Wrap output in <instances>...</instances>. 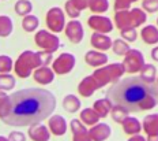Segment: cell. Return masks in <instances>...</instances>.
I'll list each match as a JSON object with an SVG mask.
<instances>
[{
  "mask_svg": "<svg viewBox=\"0 0 158 141\" xmlns=\"http://www.w3.org/2000/svg\"><path fill=\"white\" fill-rule=\"evenodd\" d=\"M56 108L52 92L41 88H27L6 96L0 103V119L10 126H33L41 123Z\"/></svg>",
  "mask_w": 158,
  "mask_h": 141,
  "instance_id": "1",
  "label": "cell"
},
{
  "mask_svg": "<svg viewBox=\"0 0 158 141\" xmlns=\"http://www.w3.org/2000/svg\"><path fill=\"white\" fill-rule=\"evenodd\" d=\"M106 99L113 106L124 107L128 112H140L158 106V84L142 77H128L112 84Z\"/></svg>",
  "mask_w": 158,
  "mask_h": 141,
  "instance_id": "2",
  "label": "cell"
},
{
  "mask_svg": "<svg viewBox=\"0 0 158 141\" xmlns=\"http://www.w3.org/2000/svg\"><path fill=\"white\" fill-rule=\"evenodd\" d=\"M53 60L51 52H31V51H25L19 55L18 60L15 62V73L21 78H27L33 73V70L41 67V66H48L49 62Z\"/></svg>",
  "mask_w": 158,
  "mask_h": 141,
  "instance_id": "3",
  "label": "cell"
},
{
  "mask_svg": "<svg viewBox=\"0 0 158 141\" xmlns=\"http://www.w3.org/2000/svg\"><path fill=\"white\" fill-rule=\"evenodd\" d=\"M124 73H126V70H124L123 63H113V64H108V66H104V67L98 68V70H95V73L93 75L102 86H105L106 84L118 81L123 77Z\"/></svg>",
  "mask_w": 158,
  "mask_h": 141,
  "instance_id": "4",
  "label": "cell"
},
{
  "mask_svg": "<svg viewBox=\"0 0 158 141\" xmlns=\"http://www.w3.org/2000/svg\"><path fill=\"white\" fill-rule=\"evenodd\" d=\"M34 41L40 48H42V50L47 52H51V54L57 51L59 45H60L59 38L56 37L55 34L48 33L47 30H40L38 33L34 36Z\"/></svg>",
  "mask_w": 158,
  "mask_h": 141,
  "instance_id": "5",
  "label": "cell"
},
{
  "mask_svg": "<svg viewBox=\"0 0 158 141\" xmlns=\"http://www.w3.org/2000/svg\"><path fill=\"white\" fill-rule=\"evenodd\" d=\"M124 70L127 73H138L144 66V58L142 52L138 50H130L123 62Z\"/></svg>",
  "mask_w": 158,
  "mask_h": 141,
  "instance_id": "6",
  "label": "cell"
},
{
  "mask_svg": "<svg viewBox=\"0 0 158 141\" xmlns=\"http://www.w3.org/2000/svg\"><path fill=\"white\" fill-rule=\"evenodd\" d=\"M47 26L55 33H59V32L63 30L65 26V18L63 10L59 7H53L49 10L47 14Z\"/></svg>",
  "mask_w": 158,
  "mask_h": 141,
  "instance_id": "7",
  "label": "cell"
},
{
  "mask_svg": "<svg viewBox=\"0 0 158 141\" xmlns=\"http://www.w3.org/2000/svg\"><path fill=\"white\" fill-rule=\"evenodd\" d=\"M75 66V56L71 54H61L53 62V71L57 74H67Z\"/></svg>",
  "mask_w": 158,
  "mask_h": 141,
  "instance_id": "8",
  "label": "cell"
},
{
  "mask_svg": "<svg viewBox=\"0 0 158 141\" xmlns=\"http://www.w3.org/2000/svg\"><path fill=\"white\" fill-rule=\"evenodd\" d=\"M89 26L100 33H109L113 29V24L110 19L106 17H101V15H91L89 18Z\"/></svg>",
  "mask_w": 158,
  "mask_h": 141,
  "instance_id": "9",
  "label": "cell"
},
{
  "mask_svg": "<svg viewBox=\"0 0 158 141\" xmlns=\"http://www.w3.org/2000/svg\"><path fill=\"white\" fill-rule=\"evenodd\" d=\"M100 88H102V85L95 80L94 75H90V77H86L85 80L81 81V84H79V86H78V92L83 97H89L97 89H100Z\"/></svg>",
  "mask_w": 158,
  "mask_h": 141,
  "instance_id": "10",
  "label": "cell"
},
{
  "mask_svg": "<svg viewBox=\"0 0 158 141\" xmlns=\"http://www.w3.org/2000/svg\"><path fill=\"white\" fill-rule=\"evenodd\" d=\"M65 34H67V37L71 40V42L78 44V42L82 41V38H83V36H85L83 26L78 21L68 22V24L65 25Z\"/></svg>",
  "mask_w": 158,
  "mask_h": 141,
  "instance_id": "11",
  "label": "cell"
},
{
  "mask_svg": "<svg viewBox=\"0 0 158 141\" xmlns=\"http://www.w3.org/2000/svg\"><path fill=\"white\" fill-rule=\"evenodd\" d=\"M110 127L106 123H95L89 132V137L93 141H104L109 139L110 136Z\"/></svg>",
  "mask_w": 158,
  "mask_h": 141,
  "instance_id": "12",
  "label": "cell"
},
{
  "mask_svg": "<svg viewBox=\"0 0 158 141\" xmlns=\"http://www.w3.org/2000/svg\"><path fill=\"white\" fill-rule=\"evenodd\" d=\"M114 22H116V26L120 30L128 28H135L131 10H120V11H117L116 15H114Z\"/></svg>",
  "mask_w": 158,
  "mask_h": 141,
  "instance_id": "13",
  "label": "cell"
},
{
  "mask_svg": "<svg viewBox=\"0 0 158 141\" xmlns=\"http://www.w3.org/2000/svg\"><path fill=\"white\" fill-rule=\"evenodd\" d=\"M33 77H34V80L37 81L38 84L47 85V84H51L52 81H53L55 73L49 67L41 66V67H38V68H35V70H34V73H33Z\"/></svg>",
  "mask_w": 158,
  "mask_h": 141,
  "instance_id": "14",
  "label": "cell"
},
{
  "mask_svg": "<svg viewBox=\"0 0 158 141\" xmlns=\"http://www.w3.org/2000/svg\"><path fill=\"white\" fill-rule=\"evenodd\" d=\"M29 137L34 141H48L51 139V134H49V130L47 129V126L37 123V125H33L29 129Z\"/></svg>",
  "mask_w": 158,
  "mask_h": 141,
  "instance_id": "15",
  "label": "cell"
},
{
  "mask_svg": "<svg viewBox=\"0 0 158 141\" xmlns=\"http://www.w3.org/2000/svg\"><path fill=\"white\" fill-rule=\"evenodd\" d=\"M49 129L55 136H63L67 132V123L65 119L60 115H55L49 119Z\"/></svg>",
  "mask_w": 158,
  "mask_h": 141,
  "instance_id": "16",
  "label": "cell"
},
{
  "mask_svg": "<svg viewBox=\"0 0 158 141\" xmlns=\"http://www.w3.org/2000/svg\"><path fill=\"white\" fill-rule=\"evenodd\" d=\"M112 40L108 36H105V33H100V32H95V33L91 36V45L97 50L101 51H106L112 47Z\"/></svg>",
  "mask_w": 158,
  "mask_h": 141,
  "instance_id": "17",
  "label": "cell"
},
{
  "mask_svg": "<svg viewBox=\"0 0 158 141\" xmlns=\"http://www.w3.org/2000/svg\"><path fill=\"white\" fill-rule=\"evenodd\" d=\"M85 60H86L89 66L100 67V66H104L108 62V56L105 54H101V52H97V51H89L86 56H85Z\"/></svg>",
  "mask_w": 158,
  "mask_h": 141,
  "instance_id": "18",
  "label": "cell"
},
{
  "mask_svg": "<svg viewBox=\"0 0 158 141\" xmlns=\"http://www.w3.org/2000/svg\"><path fill=\"white\" fill-rule=\"evenodd\" d=\"M71 130H72V134H74L75 141H87V140H90L89 132L86 130V127L79 122L78 119L71 121Z\"/></svg>",
  "mask_w": 158,
  "mask_h": 141,
  "instance_id": "19",
  "label": "cell"
},
{
  "mask_svg": "<svg viewBox=\"0 0 158 141\" xmlns=\"http://www.w3.org/2000/svg\"><path fill=\"white\" fill-rule=\"evenodd\" d=\"M143 130L149 137L158 134V114H151V115H147L144 118Z\"/></svg>",
  "mask_w": 158,
  "mask_h": 141,
  "instance_id": "20",
  "label": "cell"
},
{
  "mask_svg": "<svg viewBox=\"0 0 158 141\" xmlns=\"http://www.w3.org/2000/svg\"><path fill=\"white\" fill-rule=\"evenodd\" d=\"M142 38L146 44H157L158 42V29L153 25H147L142 29Z\"/></svg>",
  "mask_w": 158,
  "mask_h": 141,
  "instance_id": "21",
  "label": "cell"
},
{
  "mask_svg": "<svg viewBox=\"0 0 158 141\" xmlns=\"http://www.w3.org/2000/svg\"><path fill=\"white\" fill-rule=\"evenodd\" d=\"M123 129L124 132H126L127 134H138L140 132V129H142V126H140V122L136 119V118H130L127 117L126 119L123 121Z\"/></svg>",
  "mask_w": 158,
  "mask_h": 141,
  "instance_id": "22",
  "label": "cell"
},
{
  "mask_svg": "<svg viewBox=\"0 0 158 141\" xmlns=\"http://www.w3.org/2000/svg\"><path fill=\"white\" fill-rule=\"evenodd\" d=\"M112 107H113V104L110 103L108 99H100L97 100L94 103V110L97 111V114L100 115L101 118H105L108 115V114L110 112Z\"/></svg>",
  "mask_w": 158,
  "mask_h": 141,
  "instance_id": "23",
  "label": "cell"
},
{
  "mask_svg": "<svg viewBox=\"0 0 158 141\" xmlns=\"http://www.w3.org/2000/svg\"><path fill=\"white\" fill-rule=\"evenodd\" d=\"M81 118H82V121H83L86 125H89V126H93V125L98 123V121H100L101 117L98 115L97 111H95L94 108H86V110L82 111Z\"/></svg>",
  "mask_w": 158,
  "mask_h": 141,
  "instance_id": "24",
  "label": "cell"
},
{
  "mask_svg": "<svg viewBox=\"0 0 158 141\" xmlns=\"http://www.w3.org/2000/svg\"><path fill=\"white\" fill-rule=\"evenodd\" d=\"M63 107L68 112H77L79 108H81V101H79V99L77 96H74V95H68L63 100Z\"/></svg>",
  "mask_w": 158,
  "mask_h": 141,
  "instance_id": "25",
  "label": "cell"
},
{
  "mask_svg": "<svg viewBox=\"0 0 158 141\" xmlns=\"http://www.w3.org/2000/svg\"><path fill=\"white\" fill-rule=\"evenodd\" d=\"M12 32V21L7 15H0V37H7Z\"/></svg>",
  "mask_w": 158,
  "mask_h": 141,
  "instance_id": "26",
  "label": "cell"
},
{
  "mask_svg": "<svg viewBox=\"0 0 158 141\" xmlns=\"http://www.w3.org/2000/svg\"><path fill=\"white\" fill-rule=\"evenodd\" d=\"M128 114L130 112H128L126 108L121 107V106H113L112 107V110H110L112 119H113L114 122H117V123H123V121L128 117Z\"/></svg>",
  "mask_w": 158,
  "mask_h": 141,
  "instance_id": "27",
  "label": "cell"
},
{
  "mask_svg": "<svg viewBox=\"0 0 158 141\" xmlns=\"http://www.w3.org/2000/svg\"><path fill=\"white\" fill-rule=\"evenodd\" d=\"M31 10H33V4L29 0H19V2L15 3V12L18 15L26 17L29 12H31Z\"/></svg>",
  "mask_w": 158,
  "mask_h": 141,
  "instance_id": "28",
  "label": "cell"
},
{
  "mask_svg": "<svg viewBox=\"0 0 158 141\" xmlns=\"http://www.w3.org/2000/svg\"><path fill=\"white\" fill-rule=\"evenodd\" d=\"M140 77L146 81H150V82H154L157 77V70L153 64H144L140 70Z\"/></svg>",
  "mask_w": 158,
  "mask_h": 141,
  "instance_id": "29",
  "label": "cell"
},
{
  "mask_svg": "<svg viewBox=\"0 0 158 141\" xmlns=\"http://www.w3.org/2000/svg\"><path fill=\"white\" fill-rule=\"evenodd\" d=\"M15 88V78L11 74H0V89L11 90Z\"/></svg>",
  "mask_w": 158,
  "mask_h": 141,
  "instance_id": "30",
  "label": "cell"
},
{
  "mask_svg": "<svg viewBox=\"0 0 158 141\" xmlns=\"http://www.w3.org/2000/svg\"><path fill=\"white\" fill-rule=\"evenodd\" d=\"M38 24H40L38 18L34 17V15H26L23 21H22V26H23L26 32H34L38 28Z\"/></svg>",
  "mask_w": 158,
  "mask_h": 141,
  "instance_id": "31",
  "label": "cell"
},
{
  "mask_svg": "<svg viewBox=\"0 0 158 141\" xmlns=\"http://www.w3.org/2000/svg\"><path fill=\"white\" fill-rule=\"evenodd\" d=\"M112 48H113L114 54L120 55V56H126V55L128 54V51L131 50L130 45H128L124 40H114V42L112 44Z\"/></svg>",
  "mask_w": 158,
  "mask_h": 141,
  "instance_id": "32",
  "label": "cell"
},
{
  "mask_svg": "<svg viewBox=\"0 0 158 141\" xmlns=\"http://www.w3.org/2000/svg\"><path fill=\"white\" fill-rule=\"evenodd\" d=\"M89 8L93 12H105L109 8V3L108 0H90Z\"/></svg>",
  "mask_w": 158,
  "mask_h": 141,
  "instance_id": "33",
  "label": "cell"
},
{
  "mask_svg": "<svg viewBox=\"0 0 158 141\" xmlns=\"http://www.w3.org/2000/svg\"><path fill=\"white\" fill-rule=\"evenodd\" d=\"M131 14H132V18H134V25L135 28L136 26H140L142 24L146 22V12L140 8H132L131 10Z\"/></svg>",
  "mask_w": 158,
  "mask_h": 141,
  "instance_id": "34",
  "label": "cell"
},
{
  "mask_svg": "<svg viewBox=\"0 0 158 141\" xmlns=\"http://www.w3.org/2000/svg\"><path fill=\"white\" fill-rule=\"evenodd\" d=\"M12 68V59L6 55L0 56V73H10Z\"/></svg>",
  "mask_w": 158,
  "mask_h": 141,
  "instance_id": "35",
  "label": "cell"
},
{
  "mask_svg": "<svg viewBox=\"0 0 158 141\" xmlns=\"http://www.w3.org/2000/svg\"><path fill=\"white\" fill-rule=\"evenodd\" d=\"M121 37L126 38L127 41L132 42V41L136 40L138 34H136V30H135L134 28H128V29H123V30H121Z\"/></svg>",
  "mask_w": 158,
  "mask_h": 141,
  "instance_id": "36",
  "label": "cell"
},
{
  "mask_svg": "<svg viewBox=\"0 0 158 141\" xmlns=\"http://www.w3.org/2000/svg\"><path fill=\"white\" fill-rule=\"evenodd\" d=\"M65 11H67V14L70 15L71 18H78L79 14H81V10H78L75 7V4L72 3V0H68L67 3H65Z\"/></svg>",
  "mask_w": 158,
  "mask_h": 141,
  "instance_id": "37",
  "label": "cell"
},
{
  "mask_svg": "<svg viewBox=\"0 0 158 141\" xmlns=\"http://www.w3.org/2000/svg\"><path fill=\"white\" fill-rule=\"evenodd\" d=\"M142 7L147 12H156L158 11V0H143Z\"/></svg>",
  "mask_w": 158,
  "mask_h": 141,
  "instance_id": "38",
  "label": "cell"
},
{
  "mask_svg": "<svg viewBox=\"0 0 158 141\" xmlns=\"http://www.w3.org/2000/svg\"><path fill=\"white\" fill-rule=\"evenodd\" d=\"M134 2H136V0H116L114 2V10H117V11H120V10H128Z\"/></svg>",
  "mask_w": 158,
  "mask_h": 141,
  "instance_id": "39",
  "label": "cell"
},
{
  "mask_svg": "<svg viewBox=\"0 0 158 141\" xmlns=\"http://www.w3.org/2000/svg\"><path fill=\"white\" fill-rule=\"evenodd\" d=\"M8 140H11V141H23V140H26V136L21 132H12L8 136Z\"/></svg>",
  "mask_w": 158,
  "mask_h": 141,
  "instance_id": "40",
  "label": "cell"
},
{
  "mask_svg": "<svg viewBox=\"0 0 158 141\" xmlns=\"http://www.w3.org/2000/svg\"><path fill=\"white\" fill-rule=\"evenodd\" d=\"M72 3L75 4V7L78 10H85L89 7V3H90V0H72Z\"/></svg>",
  "mask_w": 158,
  "mask_h": 141,
  "instance_id": "41",
  "label": "cell"
},
{
  "mask_svg": "<svg viewBox=\"0 0 158 141\" xmlns=\"http://www.w3.org/2000/svg\"><path fill=\"white\" fill-rule=\"evenodd\" d=\"M151 58L158 62V47H156L153 51H151Z\"/></svg>",
  "mask_w": 158,
  "mask_h": 141,
  "instance_id": "42",
  "label": "cell"
},
{
  "mask_svg": "<svg viewBox=\"0 0 158 141\" xmlns=\"http://www.w3.org/2000/svg\"><path fill=\"white\" fill-rule=\"evenodd\" d=\"M130 140L131 141H143L144 139H143L142 136H139V134H132V137H131Z\"/></svg>",
  "mask_w": 158,
  "mask_h": 141,
  "instance_id": "43",
  "label": "cell"
},
{
  "mask_svg": "<svg viewBox=\"0 0 158 141\" xmlns=\"http://www.w3.org/2000/svg\"><path fill=\"white\" fill-rule=\"evenodd\" d=\"M4 99H6V93H4V90L0 89V103H2V101L4 100Z\"/></svg>",
  "mask_w": 158,
  "mask_h": 141,
  "instance_id": "44",
  "label": "cell"
},
{
  "mask_svg": "<svg viewBox=\"0 0 158 141\" xmlns=\"http://www.w3.org/2000/svg\"><path fill=\"white\" fill-rule=\"evenodd\" d=\"M147 140H150V141H157V140H158V134H156V136H150Z\"/></svg>",
  "mask_w": 158,
  "mask_h": 141,
  "instance_id": "45",
  "label": "cell"
},
{
  "mask_svg": "<svg viewBox=\"0 0 158 141\" xmlns=\"http://www.w3.org/2000/svg\"><path fill=\"white\" fill-rule=\"evenodd\" d=\"M6 140H8V139H6V137H3V136H0V141H6Z\"/></svg>",
  "mask_w": 158,
  "mask_h": 141,
  "instance_id": "46",
  "label": "cell"
}]
</instances>
